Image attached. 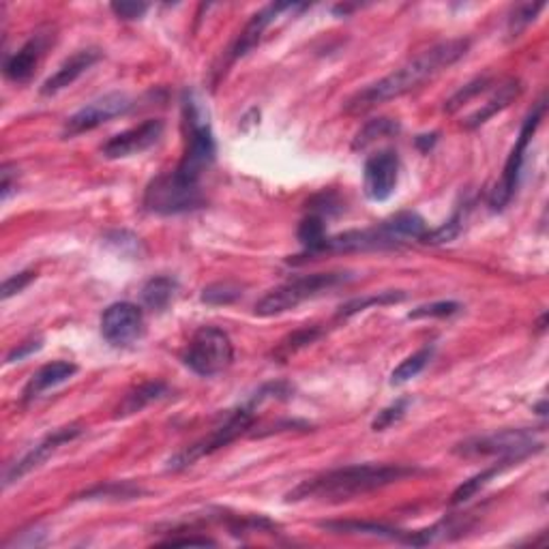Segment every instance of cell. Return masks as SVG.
<instances>
[{
    "instance_id": "603a6c76",
    "label": "cell",
    "mask_w": 549,
    "mask_h": 549,
    "mask_svg": "<svg viewBox=\"0 0 549 549\" xmlns=\"http://www.w3.org/2000/svg\"><path fill=\"white\" fill-rule=\"evenodd\" d=\"M176 281L172 279V277H166V275H159V277H153L147 286L142 288V300L144 305L150 309H166L167 305L172 303V298H175L176 294Z\"/></svg>"
},
{
    "instance_id": "2e32d148",
    "label": "cell",
    "mask_w": 549,
    "mask_h": 549,
    "mask_svg": "<svg viewBox=\"0 0 549 549\" xmlns=\"http://www.w3.org/2000/svg\"><path fill=\"white\" fill-rule=\"evenodd\" d=\"M99 59H101V52L97 48L78 50L73 56H69V59L62 62V65L56 69V71L52 73L48 80H45L42 86V95L50 97V95H56V92L65 90L67 86H71L75 80L80 78V75L89 71V69L95 65Z\"/></svg>"
},
{
    "instance_id": "7c38bea8",
    "label": "cell",
    "mask_w": 549,
    "mask_h": 549,
    "mask_svg": "<svg viewBox=\"0 0 549 549\" xmlns=\"http://www.w3.org/2000/svg\"><path fill=\"white\" fill-rule=\"evenodd\" d=\"M397 176H400V157L395 150H380L365 161V195L372 202H384L395 194Z\"/></svg>"
},
{
    "instance_id": "7a4b0ae2",
    "label": "cell",
    "mask_w": 549,
    "mask_h": 549,
    "mask_svg": "<svg viewBox=\"0 0 549 549\" xmlns=\"http://www.w3.org/2000/svg\"><path fill=\"white\" fill-rule=\"evenodd\" d=\"M416 475L414 466L403 464H358L345 466L337 470H328L325 475L308 478L297 485L288 500H325V502H342L355 496L369 494V491L386 487V485L402 481V478Z\"/></svg>"
},
{
    "instance_id": "d590c367",
    "label": "cell",
    "mask_w": 549,
    "mask_h": 549,
    "mask_svg": "<svg viewBox=\"0 0 549 549\" xmlns=\"http://www.w3.org/2000/svg\"><path fill=\"white\" fill-rule=\"evenodd\" d=\"M34 277H37L34 270H22V273H17L14 277H9V279H5V283H3V300H7V298L14 297V294L24 290V288L34 279Z\"/></svg>"
},
{
    "instance_id": "484cf974",
    "label": "cell",
    "mask_w": 549,
    "mask_h": 549,
    "mask_svg": "<svg viewBox=\"0 0 549 549\" xmlns=\"http://www.w3.org/2000/svg\"><path fill=\"white\" fill-rule=\"evenodd\" d=\"M431 356H433L431 345H427V348H421L419 352H414L412 356H408L406 361H402L400 367L393 372L391 384H406L408 380L416 378V375H419L427 367V363L431 361Z\"/></svg>"
},
{
    "instance_id": "5bb4252c",
    "label": "cell",
    "mask_w": 549,
    "mask_h": 549,
    "mask_svg": "<svg viewBox=\"0 0 549 549\" xmlns=\"http://www.w3.org/2000/svg\"><path fill=\"white\" fill-rule=\"evenodd\" d=\"M161 136H164V123L161 120H144L142 125L134 127V129H127L123 134L109 137L101 147V155L106 159L131 157V155L144 153V150L155 147Z\"/></svg>"
},
{
    "instance_id": "f546056e",
    "label": "cell",
    "mask_w": 549,
    "mask_h": 549,
    "mask_svg": "<svg viewBox=\"0 0 549 549\" xmlns=\"http://www.w3.org/2000/svg\"><path fill=\"white\" fill-rule=\"evenodd\" d=\"M487 89H489V78H477L475 82L466 84L464 89L455 92V95L447 101L444 109H447V112H450V114L458 112L459 108H464L466 103H470L472 99H475V97L483 95V92H487Z\"/></svg>"
},
{
    "instance_id": "9a60e30c",
    "label": "cell",
    "mask_w": 549,
    "mask_h": 549,
    "mask_svg": "<svg viewBox=\"0 0 549 549\" xmlns=\"http://www.w3.org/2000/svg\"><path fill=\"white\" fill-rule=\"evenodd\" d=\"M48 45H50V34L45 33L33 34V37L28 39L15 54L7 56V61H5V75H7L11 82L17 84L28 82V80L34 75V71H37L39 62H42Z\"/></svg>"
},
{
    "instance_id": "e575fe53",
    "label": "cell",
    "mask_w": 549,
    "mask_h": 549,
    "mask_svg": "<svg viewBox=\"0 0 549 549\" xmlns=\"http://www.w3.org/2000/svg\"><path fill=\"white\" fill-rule=\"evenodd\" d=\"M541 9H543L541 3L539 5L525 3V5H519V7H516V11H513V15H511V22H508V28H511L513 37H517V34L535 20L536 14H539Z\"/></svg>"
},
{
    "instance_id": "ac0fdd59",
    "label": "cell",
    "mask_w": 549,
    "mask_h": 549,
    "mask_svg": "<svg viewBox=\"0 0 549 549\" xmlns=\"http://www.w3.org/2000/svg\"><path fill=\"white\" fill-rule=\"evenodd\" d=\"M75 372H78V367L69 361L48 363V365H43L37 374H33L31 380H28L24 389V402H31L34 397L42 395V393L56 389L59 384L67 383V380L73 378Z\"/></svg>"
},
{
    "instance_id": "8d00e7d4",
    "label": "cell",
    "mask_w": 549,
    "mask_h": 549,
    "mask_svg": "<svg viewBox=\"0 0 549 549\" xmlns=\"http://www.w3.org/2000/svg\"><path fill=\"white\" fill-rule=\"evenodd\" d=\"M114 15H118L120 20H140L144 14L148 11L147 3H114L112 5Z\"/></svg>"
},
{
    "instance_id": "3957f363",
    "label": "cell",
    "mask_w": 549,
    "mask_h": 549,
    "mask_svg": "<svg viewBox=\"0 0 549 549\" xmlns=\"http://www.w3.org/2000/svg\"><path fill=\"white\" fill-rule=\"evenodd\" d=\"M185 118H187V147H185V155L181 164L176 166L170 176L183 187L200 189V178L208 167L213 166L217 155L215 136H213L211 125L204 120V114L194 97L185 101Z\"/></svg>"
},
{
    "instance_id": "cb8c5ba5",
    "label": "cell",
    "mask_w": 549,
    "mask_h": 549,
    "mask_svg": "<svg viewBox=\"0 0 549 549\" xmlns=\"http://www.w3.org/2000/svg\"><path fill=\"white\" fill-rule=\"evenodd\" d=\"M298 241H300V245L305 247V256H320L322 247H325V241H327L325 222H322L320 215L311 213V215H308L303 222H300Z\"/></svg>"
},
{
    "instance_id": "836d02e7",
    "label": "cell",
    "mask_w": 549,
    "mask_h": 549,
    "mask_svg": "<svg viewBox=\"0 0 549 549\" xmlns=\"http://www.w3.org/2000/svg\"><path fill=\"white\" fill-rule=\"evenodd\" d=\"M461 309L459 303L455 300H440V303H431V305H423V308H416L414 311H410L408 317L410 320H419V317H449L453 314H458Z\"/></svg>"
},
{
    "instance_id": "7402d4cb",
    "label": "cell",
    "mask_w": 549,
    "mask_h": 549,
    "mask_svg": "<svg viewBox=\"0 0 549 549\" xmlns=\"http://www.w3.org/2000/svg\"><path fill=\"white\" fill-rule=\"evenodd\" d=\"M511 464H513V461L500 459L496 466H491V468H487V470L478 472V475H475L472 478H468V481L461 483L459 487L453 491V496H450V505L458 506V505H464V502H468L470 498H475L478 491H481L485 487V485H487L491 481V478L498 477L500 472L505 470V468L511 466Z\"/></svg>"
},
{
    "instance_id": "8992f818",
    "label": "cell",
    "mask_w": 549,
    "mask_h": 549,
    "mask_svg": "<svg viewBox=\"0 0 549 549\" xmlns=\"http://www.w3.org/2000/svg\"><path fill=\"white\" fill-rule=\"evenodd\" d=\"M232 342H230L228 333H223L217 327L200 328L183 355L185 365L202 378H211V375L225 372L232 365Z\"/></svg>"
},
{
    "instance_id": "8fae6325",
    "label": "cell",
    "mask_w": 549,
    "mask_h": 549,
    "mask_svg": "<svg viewBox=\"0 0 549 549\" xmlns=\"http://www.w3.org/2000/svg\"><path fill=\"white\" fill-rule=\"evenodd\" d=\"M129 108L131 99L125 92H109V95H103L99 99L90 101L89 106H84L80 112H75L71 118H67L62 134H65V137L86 134V131L97 129V127L108 123V120L129 112Z\"/></svg>"
},
{
    "instance_id": "5b68a950",
    "label": "cell",
    "mask_w": 549,
    "mask_h": 549,
    "mask_svg": "<svg viewBox=\"0 0 549 549\" xmlns=\"http://www.w3.org/2000/svg\"><path fill=\"white\" fill-rule=\"evenodd\" d=\"M543 444L536 442L535 431L530 430H502L487 436L470 438V440L458 444L455 453L461 458H498L505 461H522L528 455L541 450Z\"/></svg>"
},
{
    "instance_id": "74e56055",
    "label": "cell",
    "mask_w": 549,
    "mask_h": 549,
    "mask_svg": "<svg viewBox=\"0 0 549 549\" xmlns=\"http://www.w3.org/2000/svg\"><path fill=\"white\" fill-rule=\"evenodd\" d=\"M42 350V342H26L22 344L20 348H15L11 355L7 356V363H15V361H22V358H26L28 355H33V352Z\"/></svg>"
},
{
    "instance_id": "4fadbf2b",
    "label": "cell",
    "mask_w": 549,
    "mask_h": 549,
    "mask_svg": "<svg viewBox=\"0 0 549 549\" xmlns=\"http://www.w3.org/2000/svg\"><path fill=\"white\" fill-rule=\"evenodd\" d=\"M80 433H82V427H80V425H67V427H61V430L52 431L50 436H45L43 440L37 444V447H33L31 450H28L24 458H22L20 461H15L14 466L7 468V472H5V478H3L5 487H9L11 483L20 481L22 477H26L28 472H33L34 468L42 466L52 453H56V450H59L62 444L75 440Z\"/></svg>"
},
{
    "instance_id": "d6a6232c",
    "label": "cell",
    "mask_w": 549,
    "mask_h": 549,
    "mask_svg": "<svg viewBox=\"0 0 549 549\" xmlns=\"http://www.w3.org/2000/svg\"><path fill=\"white\" fill-rule=\"evenodd\" d=\"M408 400H397L395 403H391L389 408L380 410L378 416L374 419V431H384L389 430V427H393L395 423H400V421L403 419V414H406L408 410Z\"/></svg>"
},
{
    "instance_id": "f1b7e54d",
    "label": "cell",
    "mask_w": 549,
    "mask_h": 549,
    "mask_svg": "<svg viewBox=\"0 0 549 549\" xmlns=\"http://www.w3.org/2000/svg\"><path fill=\"white\" fill-rule=\"evenodd\" d=\"M406 298V294L403 292H380L375 294V297H367V298H356L352 300V303L345 305V308H342V311H339V316L342 317H348V316H355L358 314V311L367 309L369 305H391V303H402V300Z\"/></svg>"
},
{
    "instance_id": "d6986e66",
    "label": "cell",
    "mask_w": 549,
    "mask_h": 549,
    "mask_svg": "<svg viewBox=\"0 0 549 549\" xmlns=\"http://www.w3.org/2000/svg\"><path fill=\"white\" fill-rule=\"evenodd\" d=\"M519 92H522V84H519V80H506V82L498 84L496 86V90L487 97V101L481 103V108L475 109V112H472L470 117L464 120V127H468V129H475V127H481L483 123H487L494 114H498L500 109H505L508 103L516 99Z\"/></svg>"
},
{
    "instance_id": "44dd1931",
    "label": "cell",
    "mask_w": 549,
    "mask_h": 549,
    "mask_svg": "<svg viewBox=\"0 0 549 549\" xmlns=\"http://www.w3.org/2000/svg\"><path fill=\"white\" fill-rule=\"evenodd\" d=\"M320 528L333 530V533H348V535H374V536H386V539L403 543L408 533L403 530H395L391 525L375 524V522H322Z\"/></svg>"
},
{
    "instance_id": "ffe728a7",
    "label": "cell",
    "mask_w": 549,
    "mask_h": 549,
    "mask_svg": "<svg viewBox=\"0 0 549 549\" xmlns=\"http://www.w3.org/2000/svg\"><path fill=\"white\" fill-rule=\"evenodd\" d=\"M167 395V384L159 383V380H155V383H144L140 386H136L134 391H129L123 397V402L118 403L117 408V419H125V416H131L136 412H142L144 408L150 406L153 402L161 400V397Z\"/></svg>"
},
{
    "instance_id": "d4e9b609",
    "label": "cell",
    "mask_w": 549,
    "mask_h": 549,
    "mask_svg": "<svg viewBox=\"0 0 549 549\" xmlns=\"http://www.w3.org/2000/svg\"><path fill=\"white\" fill-rule=\"evenodd\" d=\"M400 129H402V127H400V123H397V120L374 118V120H369V123L363 127L361 131H358L355 142H352V148L363 150V148H367L369 144H374L375 140H383V137L400 134Z\"/></svg>"
},
{
    "instance_id": "1f68e13d",
    "label": "cell",
    "mask_w": 549,
    "mask_h": 549,
    "mask_svg": "<svg viewBox=\"0 0 549 549\" xmlns=\"http://www.w3.org/2000/svg\"><path fill=\"white\" fill-rule=\"evenodd\" d=\"M142 491H140V487H134V485H129V483H123V485H118V483H109V485H99V487H95V489H90L89 494H84V498H103V496H106V498H136V496H140Z\"/></svg>"
},
{
    "instance_id": "ba28073f",
    "label": "cell",
    "mask_w": 549,
    "mask_h": 549,
    "mask_svg": "<svg viewBox=\"0 0 549 549\" xmlns=\"http://www.w3.org/2000/svg\"><path fill=\"white\" fill-rule=\"evenodd\" d=\"M253 425V406L239 408L234 410L232 414L228 416V419L223 421L222 425L215 427L211 433H208L206 438H202L192 447L183 449L181 453L175 455V458L170 459V470H183V468H189L195 461L206 458V455L215 453V450L228 447L230 442H234L236 438H241L242 433L250 431Z\"/></svg>"
},
{
    "instance_id": "4dcf8cb0",
    "label": "cell",
    "mask_w": 549,
    "mask_h": 549,
    "mask_svg": "<svg viewBox=\"0 0 549 549\" xmlns=\"http://www.w3.org/2000/svg\"><path fill=\"white\" fill-rule=\"evenodd\" d=\"M461 225H464V213L458 211L453 217L449 219L447 223L440 225V228L425 232V236L421 241L430 242V245H440V242H450V241L458 239V236H459Z\"/></svg>"
},
{
    "instance_id": "30bf717a",
    "label": "cell",
    "mask_w": 549,
    "mask_h": 549,
    "mask_svg": "<svg viewBox=\"0 0 549 549\" xmlns=\"http://www.w3.org/2000/svg\"><path fill=\"white\" fill-rule=\"evenodd\" d=\"M101 335L108 344L125 348V345L136 344L144 335V314L134 303L109 305L101 316Z\"/></svg>"
},
{
    "instance_id": "e0dca14e",
    "label": "cell",
    "mask_w": 549,
    "mask_h": 549,
    "mask_svg": "<svg viewBox=\"0 0 549 549\" xmlns=\"http://www.w3.org/2000/svg\"><path fill=\"white\" fill-rule=\"evenodd\" d=\"M305 7V5H292V3H279V5H270V7L262 9L260 14H256L251 17L250 24L245 26V31L241 33L239 42L234 43L232 48V54H230V59L236 61V59H242V56L247 54V52H251L256 45L260 43V39H262L264 31H267L270 22L275 20L277 15L281 14V11H292V9H300Z\"/></svg>"
},
{
    "instance_id": "ab89813d",
    "label": "cell",
    "mask_w": 549,
    "mask_h": 549,
    "mask_svg": "<svg viewBox=\"0 0 549 549\" xmlns=\"http://www.w3.org/2000/svg\"><path fill=\"white\" fill-rule=\"evenodd\" d=\"M0 175H3V185H0V189H3V200H9L11 189H14V170H11V166L5 164Z\"/></svg>"
},
{
    "instance_id": "6da1fadb",
    "label": "cell",
    "mask_w": 549,
    "mask_h": 549,
    "mask_svg": "<svg viewBox=\"0 0 549 549\" xmlns=\"http://www.w3.org/2000/svg\"><path fill=\"white\" fill-rule=\"evenodd\" d=\"M468 45H470V42H466V39H450V42L431 45L430 50L416 54L414 59H410L406 65L395 69L386 78L369 84L367 89L358 90L355 97H350L344 106L345 114H365L375 106H380V103L397 99V97L419 89L433 75L440 73L442 69L458 62L468 52Z\"/></svg>"
},
{
    "instance_id": "f35d334b",
    "label": "cell",
    "mask_w": 549,
    "mask_h": 549,
    "mask_svg": "<svg viewBox=\"0 0 549 549\" xmlns=\"http://www.w3.org/2000/svg\"><path fill=\"white\" fill-rule=\"evenodd\" d=\"M164 545H215V541L213 539H206V536H185V539H167L164 541Z\"/></svg>"
},
{
    "instance_id": "52a82bcc",
    "label": "cell",
    "mask_w": 549,
    "mask_h": 549,
    "mask_svg": "<svg viewBox=\"0 0 549 549\" xmlns=\"http://www.w3.org/2000/svg\"><path fill=\"white\" fill-rule=\"evenodd\" d=\"M545 108H547L545 99H541L533 108V112L528 114V118L524 120L522 131H519L516 147H513L511 155H508L505 170H502L500 181L496 183L494 192H491V195H489V206L494 208V211H502V208H505L508 202H511L513 194H516V189L519 185V175H522L524 159H525V148H528L530 140H533L536 129H539L543 117H545Z\"/></svg>"
},
{
    "instance_id": "4316f807",
    "label": "cell",
    "mask_w": 549,
    "mask_h": 549,
    "mask_svg": "<svg viewBox=\"0 0 549 549\" xmlns=\"http://www.w3.org/2000/svg\"><path fill=\"white\" fill-rule=\"evenodd\" d=\"M320 328L317 327H305L300 328V331H294L290 337H286L283 342L279 344V348H277V358H288L290 355H294V352H298L300 348H305V345L314 344L317 337H320Z\"/></svg>"
},
{
    "instance_id": "83f0119b",
    "label": "cell",
    "mask_w": 549,
    "mask_h": 549,
    "mask_svg": "<svg viewBox=\"0 0 549 549\" xmlns=\"http://www.w3.org/2000/svg\"><path fill=\"white\" fill-rule=\"evenodd\" d=\"M241 294H242V288L236 286V283H230V281L213 283V286L204 288V292H202V303L230 305V303H234L236 298H241Z\"/></svg>"
},
{
    "instance_id": "9c48e42d",
    "label": "cell",
    "mask_w": 549,
    "mask_h": 549,
    "mask_svg": "<svg viewBox=\"0 0 549 549\" xmlns=\"http://www.w3.org/2000/svg\"><path fill=\"white\" fill-rule=\"evenodd\" d=\"M144 206L159 215H178L204 206L202 189H189L176 183L170 175L155 178L144 194Z\"/></svg>"
},
{
    "instance_id": "277c9868",
    "label": "cell",
    "mask_w": 549,
    "mask_h": 549,
    "mask_svg": "<svg viewBox=\"0 0 549 549\" xmlns=\"http://www.w3.org/2000/svg\"><path fill=\"white\" fill-rule=\"evenodd\" d=\"M348 279V273H314L297 277V279L281 283L279 288L264 294L256 303V314L262 317L286 314V311L298 308L303 300L314 298L320 292L333 290V288L342 286Z\"/></svg>"
}]
</instances>
